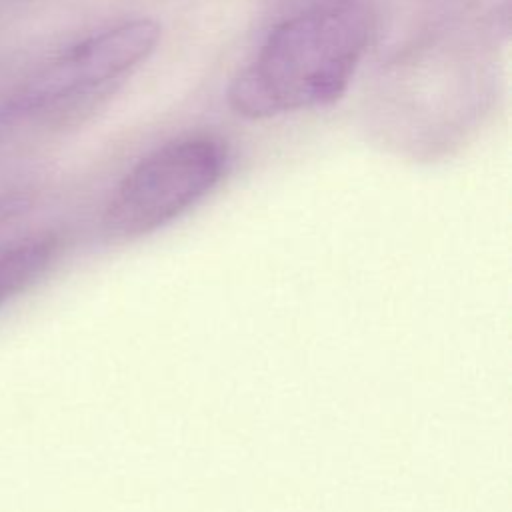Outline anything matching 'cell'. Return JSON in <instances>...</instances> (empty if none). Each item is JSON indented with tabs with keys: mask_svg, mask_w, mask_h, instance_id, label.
Listing matches in <instances>:
<instances>
[{
	"mask_svg": "<svg viewBox=\"0 0 512 512\" xmlns=\"http://www.w3.org/2000/svg\"><path fill=\"white\" fill-rule=\"evenodd\" d=\"M370 30V14L358 0L292 12L232 80L230 108L260 120L332 104L346 92Z\"/></svg>",
	"mask_w": 512,
	"mask_h": 512,
	"instance_id": "cell-1",
	"label": "cell"
},
{
	"mask_svg": "<svg viewBox=\"0 0 512 512\" xmlns=\"http://www.w3.org/2000/svg\"><path fill=\"white\" fill-rule=\"evenodd\" d=\"M288 4H294V12L310 8V6H318V4H330V2H338V0H286Z\"/></svg>",
	"mask_w": 512,
	"mask_h": 512,
	"instance_id": "cell-4",
	"label": "cell"
},
{
	"mask_svg": "<svg viewBox=\"0 0 512 512\" xmlns=\"http://www.w3.org/2000/svg\"><path fill=\"white\" fill-rule=\"evenodd\" d=\"M226 148L210 136L168 142L142 158L116 186L104 210L110 242H132L166 226L222 178Z\"/></svg>",
	"mask_w": 512,
	"mask_h": 512,
	"instance_id": "cell-3",
	"label": "cell"
},
{
	"mask_svg": "<svg viewBox=\"0 0 512 512\" xmlns=\"http://www.w3.org/2000/svg\"><path fill=\"white\" fill-rule=\"evenodd\" d=\"M158 38V24L144 18L86 36L30 74L6 102V114L42 122L64 120L144 62Z\"/></svg>",
	"mask_w": 512,
	"mask_h": 512,
	"instance_id": "cell-2",
	"label": "cell"
}]
</instances>
